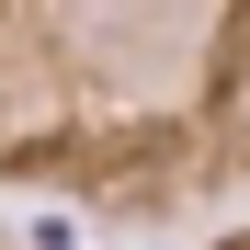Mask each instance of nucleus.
<instances>
[{
	"mask_svg": "<svg viewBox=\"0 0 250 250\" xmlns=\"http://www.w3.org/2000/svg\"><path fill=\"white\" fill-rule=\"evenodd\" d=\"M0 193L182 228L250 193V0H0Z\"/></svg>",
	"mask_w": 250,
	"mask_h": 250,
	"instance_id": "nucleus-1",
	"label": "nucleus"
},
{
	"mask_svg": "<svg viewBox=\"0 0 250 250\" xmlns=\"http://www.w3.org/2000/svg\"><path fill=\"white\" fill-rule=\"evenodd\" d=\"M205 250H250V228H228V239H205Z\"/></svg>",
	"mask_w": 250,
	"mask_h": 250,
	"instance_id": "nucleus-2",
	"label": "nucleus"
}]
</instances>
